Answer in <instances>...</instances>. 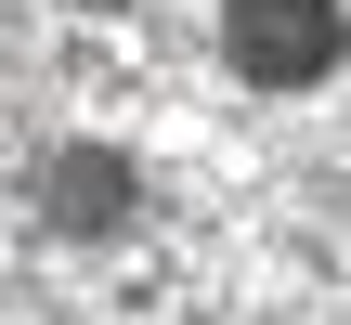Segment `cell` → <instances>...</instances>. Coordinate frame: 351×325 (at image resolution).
Returning a JSON list of instances; mask_svg holds the SVG:
<instances>
[{"instance_id": "obj_3", "label": "cell", "mask_w": 351, "mask_h": 325, "mask_svg": "<svg viewBox=\"0 0 351 325\" xmlns=\"http://www.w3.org/2000/svg\"><path fill=\"white\" fill-rule=\"evenodd\" d=\"M78 13H130V0H78Z\"/></svg>"}, {"instance_id": "obj_1", "label": "cell", "mask_w": 351, "mask_h": 325, "mask_svg": "<svg viewBox=\"0 0 351 325\" xmlns=\"http://www.w3.org/2000/svg\"><path fill=\"white\" fill-rule=\"evenodd\" d=\"M221 52L247 91H326L339 65V0H221Z\"/></svg>"}, {"instance_id": "obj_2", "label": "cell", "mask_w": 351, "mask_h": 325, "mask_svg": "<svg viewBox=\"0 0 351 325\" xmlns=\"http://www.w3.org/2000/svg\"><path fill=\"white\" fill-rule=\"evenodd\" d=\"M26 195H39V221H52V234H130L143 169H130L117 143H52V156L26 169Z\"/></svg>"}]
</instances>
